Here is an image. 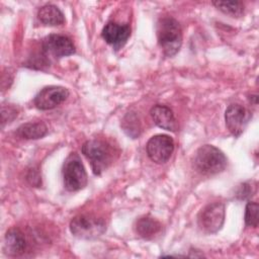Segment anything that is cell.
Segmentation results:
<instances>
[{
	"label": "cell",
	"mask_w": 259,
	"mask_h": 259,
	"mask_svg": "<svg viewBox=\"0 0 259 259\" xmlns=\"http://www.w3.org/2000/svg\"><path fill=\"white\" fill-rule=\"evenodd\" d=\"M82 154L89 160L92 171L100 175L117 158L118 150L112 142L105 138H93L82 146Z\"/></svg>",
	"instance_id": "obj_1"
},
{
	"label": "cell",
	"mask_w": 259,
	"mask_h": 259,
	"mask_svg": "<svg viewBox=\"0 0 259 259\" xmlns=\"http://www.w3.org/2000/svg\"><path fill=\"white\" fill-rule=\"evenodd\" d=\"M158 44L167 57L176 55L182 45V29L180 23L171 16L161 17L156 25Z\"/></svg>",
	"instance_id": "obj_2"
},
{
	"label": "cell",
	"mask_w": 259,
	"mask_h": 259,
	"mask_svg": "<svg viewBox=\"0 0 259 259\" xmlns=\"http://www.w3.org/2000/svg\"><path fill=\"white\" fill-rule=\"evenodd\" d=\"M227 164L226 155L212 145H203L198 148L193 159V168L201 175L221 173L226 169Z\"/></svg>",
	"instance_id": "obj_3"
},
{
	"label": "cell",
	"mask_w": 259,
	"mask_h": 259,
	"mask_svg": "<svg viewBox=\"0 0 259 259\" xmlns=\"http://www.w3.org/2000/svg\"><path fill=\"white\" fill-rule=\"evenodd\" d=\"M62 175L64 187L68 191H78L87 185L88 176L81 158L76 152L70 153L65 159Z\"/></svg>",
	"instance_id": "obj_4"
},
{
	"label": "cell",
	"mask_w": 259,
	"mask_h": 259,
	"mask_svg": "<svg viewBox=\"0 0 259 259\" xmlns=\"http://www.w3.org/2000/svg\"><path fill=\"white\" fill-rule=\"evenodd\" d=\"M71 233L79 239H95L106 231V224L102 219L93 215L79 214L70 222Z\"/></svg>",
	"instance_id": "obj_5"
},
{
	"label": "cell",
	"mask_w": 259,
	"mask_h": 259,
	"mask_svg": "<svg viewBox=\"0 0 259 259\" xmlns=\"http://www.w3.org/2000/svg\"><path fill=\"white\" fill-rule=\"evenodd\" d=\"M225 222V204L223 202H211L205 205L198 213L197 225L206 234L219 232Z\"/></svg>",
	"instance_id": "obj_6"
},
{
	"label": "cell",
	"mask_w": 259,
	"mask_h": 259,
	"mask_svg": "<svg viewBox=\"0 0 259 259\" xmlns=\"http://www.w3.org/2000/svg\"><path fill=\"white\" fill-rule=\"evenodd\" d=\"M146 149L148 157L153 162L164 164L170 159L174 151V141L170 136L156 135L148 141Z\"/></svg>",
	"instance_id": "obj_7"
},
{
	"label": "cell",
	"mask_w": 259,
	"mask_h": 259,
	"mask_svg": "<svg viewBox=\"0 0 259 259\" xmlns=\"http://www.w3.org/2000/svg\"><path fill=\"white\" fill-rule=\"evenodd\" d=\"M42 52L46 57L60 59L71 56L75 53V46L72 39L62 34H50L42 39Z\"/></svg>",
	"instance_id": "obj_8"
},
{
	"label": "cell",
	"mask_w": 259,
	"mask_h": 259,
	"mask_svg": "<svg viewBox=\"0 0 259 259\" xmlns=\"http://www.w3.org/2000/svg\"><path fill=\"white\" fill-rule=\"evenodd\" d=\"M69 94V90L65 87L47 86L35 95L33 103L40 110H50L63 103Z\"/></svg>",
	"instance_id": "obj_9"
},
{
	"label": "cell",
	"mask_w": 259,
	"mask_h": 259,
	"mask_svg": "<svg viewBox=\"0 0 259 259\" xmlns=\"http://www.w3.org/2000/svg\"><path fill=\"white\" fill-rule=\"evenodd\" d=\"M251 119V113L241 104H231L225 112L226 125L235 137H240Z\"/></svg>",
	"instance_id": "obj_10"
},
{
	"label": "cell",
	"mask_w": 259,
	"mask_h": 259,
	"mask_svg": "<svg viewBox=\"0 0 259 259\" xmlns=\"http://www.w3.org/2000/svg\"><path fill=\"white\" fill-rule=\"evenodd\" d=\"M131 35V26L128 24H120L117 22H107L102 31V38L113 49L118 50L124 46Z\"/></svg>",
	"instance_id": "obj_11"
},
{
	"label": "cell",
	"mask_w": 259,
	"mask_h": 259,
	"mask_svg": "<svg viewBox=\"0 0 259 259\" xmlns=\"http://www.w3.org/2000/svg\"><path fill=\"white\" fill-rule=\"evenodd\" d=\"M27 243L23 233L16 228L7 231L4 238L3 250L8 256L21 255L26 249Z\"/></svg>",
	"instance_id": "obj_12"
},
{
	"label": "cell",
	"mask_w": 259,
	"mask_h": 259,
	"mask_svg": "<svg viewBox=\"0 0 259 259\" xmlns=\"http://www.w3.org/2000/svg\"><path fill=\"white\" fill-rule=\"evenodd\" d=\"M150 113L155 124H157L159 127L170 132L177 131L178 123L176 121L173 111L168 106L163 104H157L152 107Z\"/></svg>",
	"instance_id": "obj_13"
},
{
	"label": "cell",
	"mask_w": 259,
	"mask_h": 259,
	"mask_svg": "<svg viewBox=\"0 0 259 259\" xmlns=\"http://www.w3.org/2000/svg\"><path fill=\"white\" fill-rule=\"evenodd\" d=\"M135 232L145 240H152L162 232V225L152 217H142L136 221Z\"/></svg>",
	"instance_id": "obj_14"
},
{
	"label": "cell",
	"mask_w": 259,
	"mask_h": 259,
	"mask_svg": "<svg viewBox=\"0 0 259 259\" xmlns=\"http://www.w3.org/2000/svg\"><path fill=\"white\" fill-rule=\"evenodd\" d=\"M38 20L45 25L57 26L65 22V16L60 8L54 4H46L37 11Z\"/></svg>",
	"instance_id": "obj_15"
},
{
	"label": "cell",
	"mask_w": 259,
	"mask_h": 259,
	"mask_svg": "<svg viewBox=\"0 0 259 259\" xmlns=\"http://www.w3.org/2000/svg\"><path fill=\"white\" fill-rule=\"evenodd\" d=\"M16 134L18 137L25 140H36L41 139L48 134V126L41 121H30L21 124Z\"/></svg>",
	"instance_id": "obj_16"
},
{
	"label": "cell",
	"mask_w": 259,
	"mask_h": 259,
	"mask_svg": "<svg viewBox=\"0 0 259 259\" xmlns=\"http://www.w3.org/2000/svg\"><path fill=\"white\" fill-rule=\"evenodd\" d=\"M212 4L232 17H240L244 13V4L240 1H212Z\"/></svg>",
	"instance_id": "obj_17"
},
{
	"label": "cell",
	"mask_w": 259,
	"mask_h": 259,
	"mask_svg": "<svg viewBox=\"0 0 259 259\" xmlns=\"http://www.w3.org/2000/svg\"><path fill=\"white\" fill-rule=\"evenodd\" d=\"M122 127L127 136L133 138L138 137L140 135L141 130V124L138 116L135 113L128 112L122 120Z\"/></svg>",
	"instance_id": "obj_18"
},
{
	"label": "cell",
	"mask_w": 259,
	"mask_h": 259,
	"mask_svg": "<svg viewBox=\"0 0 259 259\" xmlns=\"http://www.w3.org/2000/svg\"><path fill=\"white\" fill-rule=\"evenodd\" d=\"M259 205L256 201H249L245 208V224L248 227L257 228Z\"/></svg>",
	"instance_id": "obj_19"
},
{
	"label": "cell",
	"mask_w": 259,
	"mask_h": 259,
	"mask_svg": "<svg viewBox=\"0 0 259 259\" xmlns=\"http://www.w3.org/2000/svg\"><path fill=\"white\" fill-rule=\"evenodd\" d=\"M15 116H17V110L15 107L12 105H2V125H4L5 122H8V120L10 122Z\"/></svg>",
	"instance_id": "obj_20"
}]
</instances>
